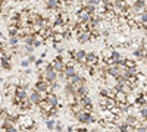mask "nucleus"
I'll list each match as a JSON object with an SVG mask.
<instances>
[{
  "label": "nucleus",
  "mask_w": 147,
  "mask_h": 132,
  "mask_svg": "<svg viewBox=\"0 0 147 132\" xmlns=\"http://www.w3.org/2000/svg\"><path fill=\"white\" fill-rule=\"evenodd\" d=\"M46 128H47V131H55V128H56V122H55V119H47L46 121Z\"/></svg>",
  "instance_id": "nucleus-15"
},
{
  "label": "nucleus",
  "mask_w": 147,
  "mask_h": 132,
  "mask_svg": "<svg viewBox=\"0 0 147 132\" xmlns=\"http://www.w3.org/2000/svg\"><path fill=\"white\" fill-rule=\"evenodd\" d=\"M21 66L22 68H30V62H28V59H24V60H21Z\"/></svg>",
  "instance_id": "nucleus-22"
},
{
  "label": "nucleus",
  "mask_w": 147,
  "mask_h": 132,
  "mask_svg": "<svg viewBox=\"0 0 147 132\" xmlns=\"http://www.w3.org/2000/svg\"><path fill=\"white\" fill-rule=\"evenodd\" d=\"M87 52L82 50V49H72V56H74V60H75L77 63H81L84 65L85 62H87Z\"/></svg>",
  "instance_id": "nucleus-3"
},
{
  "label": "nucleus",
  "mask_w": 147,
  "mask_h": 132,
  "mask_svg": "<svg viewBox=\"0 0 147 132\" xmlns=\"http://www.w3.org/2000/svg\"><path fill=\"white\" fill-rule=\"evenodd\" d=\"M27 59H28V62H30V63H35L37 60H38V59H37V57H35L34 54H30V56H28Z\"/></svg>",
  "instance_id": "nucleus-23"
},
{
  "label": "nucleus",
  "mask_w": 147,
  "mask_h": 132,
  "mask_svg": "<svg viewBox=\"0 0 147 132\" xmlns=\"http://www.w3.org/2000/svg\"><path fill=\"white\" fill-rule=\"evenodd\" d=\"M102 62H103V60H102L100 54L93 53V52H90V53L87 54V62H85V63H87L90 68H96V66H99Z\"/></svg>",
  "instance_id": "nucleus-4"
},
{
  "label": "nucleus",
  "mask_w": 147,
  "mask_h": 132,
  "mask_svg": "<svg viewBox=\"0 0 147 132\" xmlns=\"http://www.w3.org/2000/svg\"><path fill=\"white\" fill-rule=\"evenodd\" d=\"M59 6H60V0H46V9L47 10L55 12Z\"/></svg>",
  "instance_id": "nucleus-10"
},
{
  "label": "nucleus",
  "mask_w": 147,
  "mask_h": 132,
  "mask_svg": "<svg viewBox=\"0 0 147 132\" xmlns=\"http://www.w3.org/2000/svg\"><path fill=\"white\" fill-rule=\"evenodd\" d=\"M46 46H47V47H53V49H55V46H56V41H55V38H53V37L47 38V40H46Z\"/></svg>",
  "instance_id": "nucleus-19"
},
{
  "label": "nucleus",
  "mask_w": 147,
  "mask_h": 132,
  "mask_svg": "<svg viewBox=\"0 0 147 132\" xmlns=\"http://www.w3.org/2000/svg\"><path fill=\"white\" fill-rule=\"evenodd\" d=\"M2 70L3 72L12 70V57L9 54H2Z\"/></svg>",
  "instance_id": "nucleus-7"
},
{
  "label": "nucleus",
  "mask_w": 147,
  "mask_h": 132,
  "mask_svg": "<svg viewBox=\"0 0 147 132\" xmlns=\"http://www.w3.org/2000/svg\"><path fill=\"white\" fill-rule=\"evenodd\" d=\"M127 68H136L137 63H136V59H131V57H127L125 59V63H124Z\"/></svg>",
  "instance_id": "nucleus-18"
},
{
  "label": "nucleus",
  "mask_w": 147,
  "mask_h": 132,
  "mask_svg": "<svg viewBox=\"0 0 147 132\" xmlns=\"http://www.w3.org/2000/svg\"><path fill=\"white\" fill-rule=\"evenodd\" d=\"M62 92L65 94V95H69V94H77V88L72 85L71 82H65L63 84V88H62Z\"/></svg>",
  "instance_id": "nucleus-9"
},
{
  "label": "nucleus",
  "mask_w": 147,
  "mask_h": 132,
  "mask_svg": "<svg viewBox=\"0 0 147 132\" xmlns=\"http://www.w3.org/2000/svg\"><path fill=\"white\" fill-rule=\"evenodd\" d=\"M50 63H52L53 69L57 72V74H59V72H63V70L66 69V63L63 62V56H62V54H57Z\"/></svg>",
  "instance_id": "nucleus-2"
},
{
  "label": "nucleus",
  "mask_w": 147,
  "mask_h": 132,
  "mask_svg": "<svg viewBox=\"0 0 147 132\" xmlns=\"http://www.w3.org/2000/svg\"><path fill=\"white\" fill-rule=\"evenodd\" d=\"M69 2H75V0H69Z\"/></svg>",
  "instance_id": "nucleus-25"
},
{
  "label": "nucleus",
  "mask_w": 147,
  "mask_h": 132,
  "mask_svg": "<svg viewBox=\"0 0 147 132\" xmlns=\"http://www.w3.org/2000/svg\"><path fill=\"white\" fill-rule=\"evenodd\" d=\"M63 123L62 122H56V128H55V132H63Z\"/></svg>",
  "instance_id": "nucleus-21"
},
{
  "label": "nucleus",
  "mask_w": 147,
  "mask_h": 132,
  "mask_svg": "<svg viewBox=\"0 0 147 132\" xmlns=\"http://www.w3.org/2000/svg\"><path fill=\"white\" fill-rule=\"evenodd\" d=\"M146 5H147L146 0H134V3L131 5V6H132V10H134V13H136V15L144 13V12H146Z\"/></svg>",
  "instance_id": "nucleus-5"
},
{
  "label": "nucleus",
  "mask_w": 147,
  "mask_h": 132,
  "mask_svg": "<svg viewBox=\"0 0 147 132\" xmlns=\"http://www.w3.org/2000/svg\"><path fill=\"white\" fill-rule=\"evenodd\" d=\"M52 132H55V131H52Z\"/></svg>",
  "instance_id": "nucleus-26"
},
{
  "label": "nucleus",
  "mask_w": 147,
  "mask_h": 132,
  "mask_svg": "<svg viewBox=\"0 0 147 132\" xmlns=\"http://www.w3.org/2000/svg\"><path fill=\"white\" fill-rule=\"evenodd\" d=\"M75 40L80 43V44H87L90 41H93V37H91V32L90 31H84V32H78Z\"/></svg>",
  "instance_id": "nucleus-6"
},
{
  "label": "nucleus",
  "mask_w": 147,
  "mask_h": 132,
  "mask_svg": "<svg viewBox=\"0 0 147 132\" xmlns=\"http://www.w3.org/2000/svg\"><path fill=\"white\" fill-rule=\"evenodd\" d=\"M43 75H44V79L49 81V82H57V72L53 69L50 62H49L47 66L43 69Z\"/></svg>",
  "instance_id": "nucleus-1"
},
{
  "label": "nucleus",
  "mask_w": 147,
  "mask_h": 132,
  "mask_svg": "<svg viewBox=\"0 0 147 132\" xmlns=\"http://www.w3.org/2000/svg\"><path fill=\"white\" fill-rule=\"evenodd\" d=\"M125 123L129 126H137L140 123V119L136 115H125Z\"/></svg>",
  "instance_id": "nucleus-8"
},
{
  "label": "nucleus",
  "mask_w": 147,
  "mask_h": 132,
  "mask_svg": "<svg viewBox=\"0 0 147 132\" xmlns=\"http://www.w3.org/2000/svg\"><path fill=\"white\" fill-rule=\"evenodd\" d=\"M46 56H47V53H46V52H43V53H41V56H40V59H43V60H44Z\"/></svg>",
  "instance_id": "nucleus-24"
},
{
  "label": "nucleus",
  "mask_w": 147,
  "mask_h": 132,
  "mask_svg": "<svg viewBox=\"0 0 147 132\" xmlns=\"http://www.w3.org/2000/svg\"><path fill=\"white\" fill-rule=\"evenodd\" d=\"M19 41H22L19 37H9V46L12 47V49H16L18 44H19Z\"/></svg>",
  "instance_id": "nucleus-14"
},
{
  "label": "nucleus",
  "mask_w": 147,
  "mask_h": 132,
  "mask_svg": "<svg viewBox=\"0 0 147 132\" xmlns=\"http://www.w3.org/2000/svg\"><path fill=\"white\" fill-rule=\"evenodd\" d=\"M63 72H65V75H66V79L72 78L74 75H77V69L74 68V66H66V69Z\"/></svg>",
  "instance_id": "nucleus-11"
},
{
  "label": "nucleus",
  "mask_w": 147,
  "mask_h": 132,
  "mask_svg": "<svg viewBox=\"0 0 147 132\" xmlns=\"http://www.w3.org/2000/svg\"><path fill=\"white\" fill-rule=\"evenodd\" d=\"M110 94V90L107 87H99V95H102V97H109Z\"/></svg>",
  "instance_id": "nucleus-17"
},
{
  "label": "nucleus",
  "mask_w": 147,
  "mask_h": 132,
  "mask_svg": "<svg viewBox=\"0 0 147 132\" xmlns=\"http://www.w3.org/2000/svg\"><path fill=\"white\" fill-rule=\"evenodd\" d=\"M115 100H116V103H127V94L124 91H118Z\"/></svg>",
  "instance_id": "nucleus-12"
},
{
  "label": "nucleus",
  "mask_w": 147,
  "mask_h": 132,
  "mask_svg": "<svg viewBox=\"0 0 147 132\" xmlns=\"http://www.w3.org/2000/svg\"><path fill=\"white\" fill-rule=\"evenodd\" d=\"M22 43L25 44V47L34 46V35H27V37H24L22 38Z\"/></svg>",
  "instance_id": "nucleus-13"
},
{
  "label": "nucleus",
  "mask_w": 147,
  "mask_h": 132,
  "mask_svg": "<svg viewBox=\"0 0 147 132\" xmlns=\"http://www.w3.org/2000/svg\"><path fill=\"white\" fill-rule=\"evenodd\" d=\"M55 50H56V52H57L59 54H60V53H65V52H66V50H65V47H63L62 44H56V46H55Z\"/></svg>",
  "instance_id": "nucleus-20"
},
{
  "label": "nucleus",
  "mask_w": 147,
  "mask_h": 132,
  "mask_svg": "<svg viewBox=\"0 0 147 132\" xmlns=\"http://www.w3.org/2000/svg\"><path fill=\"white\" fill-rule=\"evenodd\" d=\"M113 3H115L116 6H119L121 9H127V7L129 6L127 0H113Z\"/></svg>",
  "instance_id": "nucleus-16"
}]
</instances>
